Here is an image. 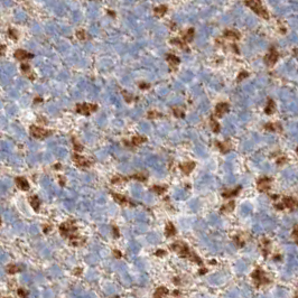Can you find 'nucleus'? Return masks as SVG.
Returning a JSON list of instances; mask_svg holds the SVG:
<instances>
[{"label": "nucleus", "mask_w": 298, "mask_h": 298, "mask_svg": "<svg viewBox=\"0 0 298 298\" xmlns=\"http://www.w3.org/2000/svg\"><path fill=\"white\" fill-rule=\"evenodd\" d=\"M115 256L117 257V258H121V252L118 251V250H115Z\"/></svg>", "instance_id": "8fccbe9b"}, {"label": "nucleus", "mask_w": 298, "mask_h": 298, "mask_svg": "<svg viewBox=\"0 0 298 298\" xmlns=\"http://www.w3.org/2000/svg\"><path fill=\"white\" fill-rule=\"evenodd\" d=\"M75 231H76V226L74 225V223L72 221L65 222V223L61 224V226H59V232H61V234L63 236H65V238L66 236L67 238L72 236L75 233Z\"/></svg>", "instance_id": "7ed1b4c3"}, {"label": "nucleus", "mask_w": 298, "mask_h": 298, "mask_svg": "<svg viewBox=\"0 0 298 298\" xmlns=\"http://www.w3.org/2000/svg\"><path fill=\"white\" fill-rule=\"evenodd\" d=\"M251 277H252L253 281H254V284H256L257 286L266 285V284H268V282H269V280L264 277V271H261L260 269H257V270L253 271L252 275H251Z\"/></svg>", "instance_id": "39448f33"}, {"label": "nucleus", "mask_w": 298, "mask_h": 298, "mask_svg": "<svg viewBox=\"0 0 298 298\" xmlns=\"http://www.w3.org/2000/svg\"><path fill=\"white\" fill-rule=\"evenodd\" d=\"M291 236H293V239L295 240V242H297V225H294V230H293Z\"/></svg>", "instance_id": "58836bf2"}, {"label": "nucleus", "mask_w": 298, "mask_h": 298, "mask_svg": "<svg viewBox=\"0 0 298 298\" xmlns=\"http://www.w3.org/2000/svg\"><path fill=\"white\" fill-rule=\"evenodd\" d=\"M164 254H166V252L164 251V250H158L156 252V256H158V257H160V256H164Z\"/></svg>", "instance_id": "49530a36"}, {"label": "nucleus", "mask_w": 298, "mask_h": 298, "mask_svg": "<svg viewBox=\"0 0 298 298\" xmlns=\"http://www.w3.org/2000/svg\"><path fill=\"white\" fill-rule=\"evenodd\" d=\"M228 111H229V104L226 103V102H221V103H218L216 105V108H215V115L216 117H222Z\"/></svg>", "instance_id": "9d476101"}, {"label": "nucleus", "mask_w": 298, "mask_h": 298, "mask_svg": "<svg viewBox=\"0 0 298 298\" xmlns=\"http://www.w3.org/2000/svg\"><path fill=\"white\" fill-rule=\"evenodd\" d=\"M30 133L34 138L37 139H44L46 137L52 135V131H48L46 129H43L41 127H37V126H31L30 127Z\"/></svg>", "instance_id": "20e7f679"}, {"label": "nucleus", "mask_w": 298, "mask_h": 298, "mask_svg": "<svg viewBox=\"0 0 298 298\" xmlns=\"http://www.w3.org/2000/svg\"><path fill=\"white\" fill-rule=\"evenodd\" d=\"M139 87H140V89H148V87H149V84L141 83V84H139Z\"/></svg>", "instance_id": "de8ad7c7"}, {"label": "nucleus", "mask_w": 298, "mask_h": 298, "mask_svg": "<svg viewBox=\"0 0 298 298\" xmlns=\"http://www.w3.org/2000/svg\"><path fill=\"white\" fill-rule=\"evenodd\" d=\"M125 180V178H122V177H120V176H117V177H115V178H112V183L113 184H118V183H121V182H123Z\"/></svg>", "instance_id": "4c0bfd02"}, {"label": "nucleus", "mask_w": 298, "mask_h": 298, "mask_svg": "<svg viewBox=\"0 0 298 298\" xmlns=\"http://www.w3.org/2000/svg\"><path fill=\"white\" fill-rule=\"evenodd\" d=\"M29 203H30L31 208H34L35 211H38L39 206H41V202H39V198L36 195H33V196L29 197Z\"/></svg>", "instance_id": "dca6fc26"}, {"label": "nucleus", "mask_w": 298, "mask_h": 298, "mask_svg": "<svg viewBox=\"0 0 298 298\" xmlns=\"http://www.w3.org/2000/svg\"><path fill=\"white\" fill-rule=\"evenodd\" d=\"M278 59H279V54H278V52L275 48H271L270 51H269V53L266 55V57H264V61H266V63H267V65L272 66L275 63L278 61Z\"/></svg>", "instance_id": "0eeeda50"}, {"label": "nucleus", "mask_w": 298, "mask_h": 298, "mask_svg": "<svg viewBox=\"0 0 298 298\" xmlns=\"http://www.w3.org/2000/svg\"><path fill=\"white\" fill-rule=\"evenodd\" d=\"M16 185L21 191H28L29 190V184H28L27 179L24 177H17L16 178Z\"/></svg>", "instance_id": "f8f14e48"}, {"label": "nucleus", "mask_w": 298, "mask_h": 298, "mask_svg": "<svg viewBox=\"0 0 298 298\" xmlns=\"http://www.w3.org/2000/svg\"><path fill=\"white\" fill-rule=\"evenodd\" d=\"M112 229H113V233H115V238H119V236H120V234H119L118 228H117V226H113Z\"/></svg>", "instance_id": "a18cd8bd"}, {"label": "nucleus", "mask_w": 298, "mask_h": 298, "mask_svg": "<svg viewBox=\"0 0 298 298\" xmlns=\"http://www.w3.org/2000/svg\"><path fill=\"white\" fill-rule=\"evenodd\" d=\"M224 37L228 39H239L240 38V34L236 30H225L224 31Z\"/></svg>", "instance_id": "f3484780"}, {"label": "nucleus", "mask_w": 298, "mask_h": 298, "mask_svg": "<svg viewBox=\"0 0 298 298\" xmlns=\"http://www.w3.org/2000/svg\"><path fill=\"white\" fill-rule=\"evenodd\" d=\"M275 128H276V125H274V123H267V125H266V129H267V130L275 131V130H276Z\"/></svg>", "instance_id": "ea45409f"}, {"label": "nucleus", "mask_w": 298, "mask_h": 298, "mask_svg": "<svg viewBox=\"0 0 298 298\" xmlns=\"http://www.w3.org/2000/svg\"><path fill=\"white\" fill-rule=\"evenodd\" d=\"M241 190V187H236L234 190H231V191H224L223 192V196L224 197H232V196H236V195L239 194V191Z\"/></svg>", "instance_id": "b1692460"}, {"label": "nucleus", "mask_w": 298, "mask_h": 298, "mask_svg": "<svg viewBox=\"0 0 298 298\" xmlns=\"http://www.w3.org/2000/svg\"><path fill=\"white\" fill-rule=\"evenodd\" d=\"M270 184H271V179L268 178V177H264L261 179L258 180V190L260 192H267L269 188H270Z\"/></svg>", "instance_id": "1a4fd4ad"}, {"label": "nucleus", "mask_w": 298, "mask_h": 298, "mask_svg": "<svg viewBox=\"0 0 298 298\" xmlns=\"http://www.w3.org/2000/svg\"><path fill=\"white\" fill-rule=\"evenodd\" d=\"M81 272H82V269H80V268H79V269H76V270H74V274H75V275H80Z\"/></svg>", "instance_id": "3c124183"}, {"label": "nucleus", "mask_w": 298, "mask_h": 298, "mask_svg": "<svg viewBox=\"0 0 298 298\" xmlns=\"http://www.w3.org/2000/svg\"><path fill=\"white\" fill-rule=\"evenodd\" d=\"M76 37L80 41H84V39H87V34H85V31L83 29H80V30L76 31Z\"/></svg>", "instance_id": "473e14b6"}, {"label": "nucleus", "mask_w": 298, "mask_h": 298, "mask_svg": "<svg viewBox=\"0 0 298 298\" xmlns=\"http://www.w3.org/2000/svg\"><path fill=\"white\" fill-rule=\"evenodd\" d=\"M123 95H125L127 102H131V101H132V97H131V95H128V94H127V92H123Z\"/></svg>", "instance_id": "c03bdc74"}, {"label": "nucleus", "mask_w": 298, "mask_h": 298, "mask_svg": "<svg viewBox=\"0 0 298 298\" xmlns=\"http://www.w3.org/2000/svg\"><path fill=\"white\" fill-rule=\"evenodd\" d=\"M113 197H115V200L118 203H120V204H127L128 203V200L123 196V195H120V194H113Z\"/></svg>", "instance_id": "c85d7f7f"}, {"label": "nucleus", "mask_w": 298, "mask_h": 298, "mask_svg": "<svg viewBox=\"0 0 298 298\" xmlns=\"http://www.w3.org/2000/svg\"><path fill=\"white\" fill-rule=\"evenodd\" d=\"M285 161H286V158H285V157H282V159L279 158V159H278V165H282V164H285Z\"/></svg>", "instance_id": "09e8293b"}, {"label": "nucleus", "mask_w": 298, "mask_h": 298, "mask_svg": "<svg viewBox=\"0 0 298 298\" xmlns=\"http://www.w3.org/2000/svg\"><path fill=\"white\" fill-rule=\"evenodd\" d=\"M132 178H135V179H137V180H140V182H145V180L147 179V177H146L145 174H141V173L133 175V176H132Z\"/></svg>", "instance_id": "72a5a7b5"}, {"label": "nucleus", "mask_w": 298, "mask_h": 298, "mask_svg": "<svg viewBox=\"0 0 298 298\" xmlns=\"http://www.w3.org/2000/svg\"><path fill=\"white\" fill-rule=\"evenodd\" d=\"M264 111H266V113H267V115H271V113H274V112H275V102H274V101H272V100L268 101V105L266 107Z\"/></svg>", "instance_id": "a878e982"}, {"label": "nucleus", "mask_w": 298, "mask_h": 298, "mask_svg": "<svg viewBox=\"0 0 298 298\" xmlns=\"http://www.w3.org/2000/svg\"><path fill=\"white\" fill-rule=\"evenodd\" d=\"M193 36H194V29H193V28H190V29H187V30H186L185 35L183 36V41L185 43L191 42L192 39H193Z\"/></svg>", "instance_id": "aec40b11"}, {"label": "nucleus", "mask_w": 298, "mask_h": 298, "mask_svg": "<svg viewBox=\"0 0 298 298\" xmlns=\"http://www.w3.org/2000/svg\"><path fill=\"white\" fill-rule=\"evenodd\" d=\"M166 59H167V62L169 63V65L172 66V67H176V66L179 64V59H178L177 56L174 55V54H168Z\"/></svg>", "instance_id": "2eb2a0df"}, {"label": "nucleus", "mask_w": 298, "mask_h": 298, "mask_svg": "<svg viewBox=\"0 0 298 298\" xmlns=\"http://www.w3.org/2000/svg\"><path fill=\"white\" fill-rule=\"evenodd\" d=\"M244 4H246L253 12H256L258 16L264 18V19H268V18H269V14H268V11L266 10V8L262 6L261 0H244Z\"/></svg>", "instance_id": "f03ea898"}, {"label": "nucleus", "mask_w": 298, "mask_h": 298, "mask_svg": "<svg viewBox=\"0 0 298 298\" xmlns=\"http://www.w3.org/2000/svg\"><path fill=\"white\" fill-rule=\"evenodd\" d=\"M153 190H154V191H155V192H157L158 194H161L163 192H165V190H166V188L164 187V186H154Z\"/></svg>", "instance_id": "e433bc0d"}, {"label": "nucleus", "mask_w": 298, "mask_h": 298, "mask_svg": "<svg viewBox=\"0 0 298 298\" xmlns=\"http://www.w3.org/2000/svg\"><path fill=\"white\" fill-rule=\"evenodd\" d=\"M7 34H8V37L11 38L12 41H17V39L19 38V33H18L15 28H9L7 31Z\"/></svg>", "instance_id": "5701e85b"}, {"label": "nucleus", "mask_w": 298, "mask_h": 298, "mask_svg": "<svg viewBox=\"0 0 298 298\" xmlns=\"http://www.w3.org/2000/svg\"><path fill=\"white\" fill-rule=\"evenodd\" d=\"M218 148L221 150L222 153H226L230 150V144L228 142H218Z\"/></svg>", "instance_id": "cd10ccee"}, {"label": "nucleus", "mask_w": 298, "mask_h": 298, "mask_svg": "<svg viewBox=\"0 0 298 298\" xmlns=\"http://www.w3.org/2000/svg\"><path fill=\"white\" fill-rule=\"evenodd\" d=\"M167 12V7L166 6H159V7L155 8V14L159 17H163L164 15Z\"/></svg>", "instance_id": "bb28decb"}, {"label": "nucleus", "mask_w": 298, "mask_h": 298, "mask_svg": "<svg viewBox=\"0 0 298 298\" xmlns=\"http://www.w3.org/2000/svg\"><path fill=\"white\" fill-rule=\"evenodd\" d=\"M20 69H21V72L24 73V74H26L29 79L34 80V76H33V74H31V72H30V66L28 65V64L23 63V64H21V66H20Z\"/></svg>", "instance_id": "6ab92c4d"}, {"label": "nucleus", "mask_w": 298, "mask_h": 298, "mask_svg": "<svg viewBox=\"0 0 298 298\" xmlns=\"http://www.w3.org/2000/svg\"><path fill=\"white\" fill-rule=\"evenodd\" d=\"M39 102H42V99H41V98H37V99H35V103H39Z\"/></svg>", "instance_id": "864d4df0"}, {"label": "nucleus", "mask_w": 298, "mask_h": 298, "mask_svg": "<svg viewBox=\"0 0 298 298\" xmlns=\"http://www.w3.org/2000/svg\"><path fill=\"white\" fill-rule=\"evenodd\" d=\"M0 225H1V218H0Z\"/></svg>", "instance_id": "5fc2aeb1"}, {"label": "nucleus", "mask_w": 298, "mask_h": 298, "mask_svg": "<svg viewBox=\"0 0 298 298\" xmlns=\"http://www.w3.org/2000/svg\"><path fill=\"white\" fill-rule=\"evenodd\" d=\"M146 140H147V138L142 137V136H135L131 140V144H132V146H138V145L144 144Z\"/></svg>", "instance_id": "4be33fe9"}, {"label": "nucleus", "mask_w": 298, "mask_h": 298, "mask_svg": "<svg viewBox=\"0 0 298 298\" xmlns=\"http://www.w3.org/2000/svg\"><path fill=\"white\" fill-rule=\"evenodd\" d=\"M206 271H208V270H206V269H202V270H200V271H198V272H200V275H204L205 272H206Z\"/></svg>", "instance_id": "603ef678"}, {"label": "nucleus", "mask_w": 298, "mask_h": 298, "mask_svg": "<svg viewBox=\"0 0 298 298\" xmlns=\"http://www.w3.org/2000/svg\"><path fill=\"white\" fill-rule=\"evenodd\" d=\"M98 107L95 104H87V103H83V104H77L76 105V112L79 113H82V115H89L91 112H94L97 111Z\"/></svg>", "instance_id": "423d86ee"}, {"label": "nucleus", "mask_w": 298, "mask_h": 298, "mask_svg": "<svg viewBox=\"0 0 298 298\" xmlns=\"http://www.w3.org/2000/svg\"><path fill=\"white\" fill-rule=\"evenodd\" d=\"M159 113L158 112H156V111H154V110H151V111H149L148 112V115H147V117H148V119H156L157 117H159Z\"/></svg>", "instance_id": "f704fd0d"}, {"label": "nucleus", "mask_w": 298, "mask_h": 298, "mask_svg": "<svg viewBox=\"0 0 298 298\" xmlns=\"http://www.w3.org/2000/svg\"><path fill=\"white\" fill-rule=\"evenodd\" d=\"M74 149H75L76 151H81V150H82L83 148H82V146H81L80 144H77V142L74 140Z\"/></svg>", "instance_id": "79ce46f5"}, {"label": "nucleus", "mask_w": 298, "mask_h": 298, "mask_svg": "<svg viewBox=\"0 0 298 298\" xmlns=\"http://www.w3.org/2000/svg\"><path fill=\"white\" fill-rule=\"evenodd\" d=\"M180 169L183 170V173L184 174H186V175H188V174L191 173L192 170L194 169L195 168V163L194 161H190V163H185V164H182L180 165Z\"/></svg>", "instance_id": "4468645a"}, {"label": "nucleus", "mask_w": 298, "mask_h": 298, "mask_svg": "<svg viewBox=\"0 0 298 298\" xmlns=\"http://www.w3.org/2000/svg\"><path fill=\"white\" fill-rule=\"evenodd\" d=\"M167 294H168V289H167L166 287H159L156 289L155 294H154V297L161 298V297H164V296H166Z\"/></svg>", "instance_id": "a211bd4d"}, {"label": "nucleus", "mask_w": 298, "mask_h": 298, "mask_svg": "<svg viewBox=\"0 0 298 298\" xmlns=\"http://www.w3.org/2000/svg\"><path fill=\"white\" fill-rule=\"evenodd\" d=\"M234 208V202L233 201H230L228 204L223 205L222 206V212H231Z\"/></svg>", "instance_id": "c756f323"}, {"label": "nucleus", "mask_w": 298, "mask_h": 298, "mask_svg": "<svg viewBox=\"0 0 298 298\" xmlns=\"http://www.w3.org/2000/svg\"><path fill=\"white\" fill-rule=\"evenodd\" d=\"M6 271H7V274H9V275H14V274H16V272H19V271H20V268L18 267L17 264H9V266H7Z\"/></svg>", "instance_id": "412c9836"}, {"label": "nucleus", "mask_w": 298, "mask_h": 298, "mask_svg": "<svg viewBox=\"0 0 298 298\" xmlns=\"http://www.w3.org/2000/svg\"><path fill=\"white\" fill-rule=\"evenodd\" d=\"M176 233V230H175V226L172 224V223H168L166 226V236H174Z\"/></svg>", "instance_id": "393cba45"}, {"label": "nucleus", "mask_w": 298, "mask_h": 298, "mask_svg": "<svg viewBox=\"0 0 298 298\" xmlns=\"http://www.w3.org/2000/svg\"><path fill=\"white\" fill-rule=\"evenodd\" d=\"M282 205H284V208H287L289 210H294L297 206V201L294 197H285L284 201H282Z\"/></svg>", "instance_id": "ddd939ff"}, {"label": "nucleus", "mask_w": 298, "mask_h": 298, "mask_svg": "<svg viewBox=\"0 0 298 298\" xmlns=\"http://www.w3.org/2000/svg\"><path fill=\"white\" fill-rule=\"evenodd\" d=\"M73 160H74V163L76 164L79 167H87L91 165V163L89 161V160H87L83 156H80V155H77V154H74Z\"/></svg>", "instance_id": "9b49d317"}, {"label": "nucleus", "mask_w": 298, "mask_h": 298, "mask_svg": "<svg viewBox=\"0 0 298 298\" xmlns=\"http://www.w3.org/2000/svg\"><path fill=\"white\" fill-rule=\"evenodd\" d=\"M15 59H18V61H25V59H30L34 57L33 54L28 53L27 51H24V49H17L14 54Z\"/></svg>", "instance_id": "6e6552de"}, {"label": "nucleus", "mask_w": 298, "mask_h": 298, "mask_svg": "<svg viewBox=\"0 0 298 298\" xmlns=\"http://www.w3.org/2000/svg\"><path fill=\"white\" fill-rule=\"evenodd\" d=\"M247 76H248V73H247V72H241V73H240V75L238 76V81L240 82V81H242L243 79H246Z\"/></svg>", "instance_id": "a19ab883"}, {"label": "nucleus", "mask_w": 298, "mask_h": 298, "mask_svg": "<svg viewBox=\"0 0 298 298\" xmlns=\"http://www.w3.org/2000/svg\"><path fill=\"white\" fill-rule=\"evenodd\" d=\"M5 52H6V46L0 44V56L5 55Z\"/></svg>", "instance_id": "37998d69"}, {"label": "nucleus", "mask_w": 298, "mask_h": 298, "mask_svg": "<svg viewBox=\"0 0 298 298\" xmlns=\"http://www.w3.org/2000/svg\"><path fill=\"white\" fill-rule=\"evenodd\" d=\"M17 294L19 297H26L28 293H27V290H25V289H23V288H19V289L17 290Z\"/></svg>", "instance_id": "c9c22d12"}, {"label": "nucleus", "mask_w": 298, "mask_h": 298, "mask_svg": "<svg viewBox=\"0 0 298 298\" xmlns=\"http://www.w3.org/2000/svg\"><path fill=\"white\" fill-rule=\"evenodd\" d=\"M211 126H212V129H213V131L214 132L220 131V125H218V122L216 121L215 119H213V118L211 119Z\"/></svg>", "instance_id": "7c9ffc66"}, {"label": "nucleus", "mask_w": 298, "mask_h": 298, "mask_svg": "<svg viewBox=\"0 0 298 298\" xmlns=\"http://www.w3.org/2000/svg\"><path fill=\"white\" fill-rule=\"evenodd\" d=\"M170 249L174 250V251H176L180 257H184V258H188V259H191L192 261H195V262H197L198 264H202V260L198 258L194 252H192L191 250L188 249V247L186 246V243L184 242H180V241H177V242L173 243L172 246H170Z\"/></svg>", "instance_id": "f257e3e1"}, {"label": "nucleus", "mask_w": 298, "mask_h": 298, "mask_svg": "<svg viewBox=\"0 0 298 298\" xmlns=\"http://www.w3.org/2000/svg\"><path fill=\"white\" fill-rule=\"evenodd\" d=\"M173 113L176 115L177 118H183L184 117V111L183 109H180V108H175L173 110Z\"/></svg>", "instance_id": "2f4dec72"}]
</instances>
